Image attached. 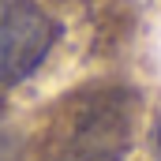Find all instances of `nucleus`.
Returning <instances> with one entry per match:
<instances>
[{
    "label": "nucleus",
    "mask_w": 161,
    "mask_h": 161,
    "mask_svg": "<svg viewBox=\"0 0 161 161\" xmlns=\"http://www.w3.org/2000/svg\"><path fill=\"white\" fill-rule=\"evenodd\" d=\"M56 41L53 15L34 0H0V90H11L41 68Z\"/></svg>",
    "instance_id": "obj_1"
},
{
    "label": "nucleus",
    "mask_w": 161,
    "mask_h": 161,
    "mask_svg": "<svg viewBox=\"0 0 161 161\" xmlns=\"http://www.w3.org/2000/svg\"><path fill=\"white\" fill-rule=\"evenodd\" d=\"M124 154H127V124L109 101H101L90 105L68 127L49 161H124Z\"/></svg>",
    "instance_id": "obj_2"
},
{
    "label": "nucleus",
    "mask_w": 161,
    "mask_h": 161,
    "mask_svg": "<svg viewBox=\"0 0 161 161\" xmlns=\"http://www.w3.org/2000/svg\"><path fill=\"white\" fill-rule=\"evenodd\" d=\"M158 150H161V124H158Z\"/></svg>",
    "instance_id": "obj_3"
}]
</instances>
